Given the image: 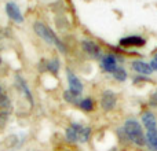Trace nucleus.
<instances>
[{
	"label": "nucleus",
	"instance_id": "obj_12",
	"mask_svg": "<svg viewBox=\"0 0 157 151\" xmlns=\"http://www.w3.org/2000/svg\"><path fill=\"white\" fill-rule=\"evenodd\" d=\"M146 139V147L150 151H157V128L153 131H146L145 133Z\"/></svg>",
	"mask_w": 157,
	"mask_h": 151
},
{
	"label": "nucleus",
	"instance_id": "obj_14",
	"mask_svg": "<svg viewBox=\"0 0 157 151\" xmlns=\"http://www.w3.org/2000/svg\"><path fill=\"white\" fill-rule=\"evenodd\" d=\"M77 106L83 111H92L94 110V100L91 98H84V99H80Z\"/></svg>",
	"mask_w": 157,
	"mask_h": 151
},
{
	"label": "nucleus",
	"instance_id": "obj_16",
	"mask_svg": "<svg viewBox=\"0 0 157 151\" xmlns=\"http://www.w3.org/2000/svg\"><path fill=\"white\" fill-rule=\"evenodd\" d=\"M46 69L48 72H51L52 74L58 73V70H59V61H58L57 58H54V59H50L48 62L46 63Z\"/></svg>",
	"mask_w": 157,
	"mask_h": 151
},
{
	"label": "nucleus",
	"instance_id": "obj_18",
	"mask_svg": "<svg viewBox=\"0 0 157 151\" xmlns=\"http://www.w3.org/2000/svg\"><path fill=\"white\" fill-rule=\"evenodd\" d=\"M63 99H65V102L68 103H72V105H78V102H80V99H78V96L76 95H73L71 91H65L63 92Z\"/></svg>",
	"mask_w": 157,
	"mask_h": 151
},
{
	"label": "nucleus",
	"instance_id": "obj_10",
	"mask_svg": "<svg viewBox=\"0 0 157 151\" xmlns=\"http://www.w3.org/2000/svg\"><path fill=\"white\" fill-rule=\"evenodd\" d=\"M131 68L134 69V72H136L138 74H142V76H150L153 73L150 65L144 62V61H134V62L131 63Z\"/></svg>",
	"mask_w": 157,
	"mask_h": 151
},
{
	"label": "nucleus",
	"instance_id": "obj_1",
	"mask_svg": "<svg viewBox=\"0 0 157 151\" xmlns=\"http://www.w3.org/2000/svg\"><path fill=\"white\" fill-rule=\"evenodd\" d=\"M123 132H124L125 138L134 143L138 147H145L146 146V139H145V133L142 129V125L139 121L134 118H130L124 122L123 125Z\"/></svg>",
	"mask_w": 157,
	"mask_h": 151
},
{
	"label": "nucleus",
	"instance_id": "obj_24",
	"mask_svg": "<svg viewBox=\"0 0 157 151\" xmlns=\"http://www.w3.org/2000/svg\"><path fill=\"white\" fill-rule=\"evenodd\" d=\"M3 94V92H2V88H0V95H2Z\"/></svg>",
	"mask_w": 157,
	"mask_h": 151
},
{
	"label": "nucleus",
	"instance_id": "obj_2",
	"mask_svg": "<svg viewBox=\"0 0 157 151\" xmlns=\"http://www.w3.org/2000/svg\"><path fill=\"white\" fill-rule=\"evenodd\" d=\"M33 29H35L36 35H37L41 40H44L46 43H48V44H54L57 36H55V33L51 30V28H48L46 24L37 21V22L33 24Z\"/></svg>",
	"mask_w": 157,
	"mask_h": 151
},
{
	"label": "nucleus",
	"instance_id": "obj_11",
	"mask_svg": "<svg viewBox=\"0 0 157 151\" xmlns=\"http://www.w3.org/2000/svg\"><path fill=\"white\" fill-rule=\"evenodd\" d=\"M142 125L145 127L146 131H153L157 128L156 116L152 113V111H145V113L142 114Z\"/></svg>",
	"mask_w": 157,
	"mask_h": 151
},
{
	"label": "nucleus",
	"instance_id": "obj_8",
	"mask_svg": "<svg viewBox=\"0 0 157 151\" xmlns=\"http://www.w3.org/2000/svg\"><path fill=\"white\" fill-rule=\"evenodd\" d=\"M83 127L84 125L77 124V122H73L71 127L66 128V131H65L66 140H68L69 143H77L78 142V133H80V131L83 129Z\"/></svg>",
	"mask_w": 157,
	"mask_h": 151
},
{
	"label": "nucleus",
	"instance_id": "obj_15",
	"mask_svg": "<svg viewBox=\"0 0 157 151\" xmlns=\"http://www.w3.org/2000/svg\"><path fill=\"white\" fill-rule=\"evenodd\" d=\"M112 74H113V77L116 78L117 81H120V83L125 81V80H127V77H128V74H127V72H125V69L120 68V66H117L116 70H114Z\"/></svg>",
	"mask_w": 157,
	"mask_h": 151
},
{
	"label": "nucleus",
	"instance_id": "obj_9",
	"mask_svg": "<svg viewBox=\"0 0 157 151\" xmlns=\"http://www.w3.org/2000/svg\"><path fill=\"white\" fill-rule=\"evenodd\" d=\"M146 44V40L141 36H128L120 40V46L123 47H142Z\"/></svg>",
	"mask_w": 157,
	"mask_h": 151
},
{
	"label": "nucleus",
	"instance_id": "obj_20",
	"mask_svg": "<svg viewBox=\"0 0 157 151\" xmlns=\"http://www.w3.org/2000/svg\"><path fill=\"white\" fill-rule=\"evenodd\" d=\"M149 105L152 106V107H157V89L155 92H153L152 95H150L149 98Z\"/></svg>",
	"mask_w": 157,
	"mask_h": 151
},
{
	"label": "nucleus",
	"instance_id": "obj_3",
	"mask_svg": "<svg viewBox=\"0 0 157 151\" xmlns=\"http://www.w3.org/2000/svg\"><path fill=\"white\" fill-rule=\"evenodd\" d=\"M66 78H68V84H69V91H71L73 95H76V96L80 98L81 92H83V89H84L83 83L78 80V77L71 70V69L66 70Z\"/></svg>",
	"mask_w": 157,
	"mask_h": 151
},
{
	"label": "nucleus",
	"instance_id": "obj_17",
	"mask_svg": "<svg viewBox=\"0 0 157 151\" xmlns=\"http://www.w3.org/2000/svg\"><path fill=\"white\" fill-rule=\"evenodd\" d=\"M90 136H91V128L83 127V129L78 133V142L80 143H86V142L90 140Z\"/></svg>",
	"mask_w": 157,
	"mask_h": 151
},
{
	"label": "nucleus",
	"instance_id": "obj_13",
	"mask_svg": "<svg viewBox=\"0 0 157 151\" xmlns=\"http://www.w3.org/2000/svg\"><path fill=\"white\" fill-rule=\"evenodd\" d=\"M17 81H18V85H19V88H21V91L25 94V96L29 99V102L30 103H33V98H32V94H30V91H29V88H28V85H26V83H25V80L21 77V76H17Z\"/></svg>",
	"mask_w": 157,
	"mask_h": 151
},
{
	"label": "nucleus",
	"instance_id": "obj_22",
	"mask_svg": "<svg viewBox=\"0 0 157 151\" xmlns=\"http://www.w3.org/2000/svg\"><path fill=\"white\" fill-rule=\"evenodd\" d=\"M155 59L157 61V52H156V55H155Z\"/></svg>",
	"mask_w": 157,
	"mask_h": 151
},
{
	"label": "nucleus",
	"instance_id": "obj_19",
	"mask_svg": "<svg viewBox=\"0 0 157 151\" xmlns=\"http://www.w3.org/2000/svg\"><path fill=\"white\" fill-rule=\"evenodd\" d=\"M10 105H11V102H10L7 95H4V94L0 95V109L7 111L8 109H10Z\"/></svg>",
	"mask_w": 157,
	"mask_h": 151
},
{
	"label": "nucleus",
	"instance_id": "obj_21",
	"mask_svg": "<svg viewBox=\"0 0 157 151\" xmlns=\"http://www.w3.org/2000/svg\"><path fill=\"white\" fill-rule=\"evenodd\" d=\"M149 65H150V68H152V70H153V72H157V61L155 59V58H153V59L150 61Z\"/></svg>",
	"mask_w": 157,
	"mask_h": 151
},
{
	"label": "nucleus",
	"instance_id": "obj_23",
	"mask_svg": "<svg viewBox=\"0 0 157 151\" xmlns=\"http://www.w3.org/2000/svg\"><path fill=\"white\" fill-rule=\"evenodd\" d=\"M2 62H3V61H2V57H0V65H2Z\"/></svg>",
	"mask_w": 157,
	"mask_h": 151
},
{
	"label": "nucleus",
	"instance_id": "obj_6",
	"mask_svg": "<svg viewBox=\"0 0 157 151\" xmlns=\"http://www.w3.org/2000/svg\"><path fill=\"white\" fill-rule=\"evenodd\" d=\"M6 13H7V17L11 19V21L17 22V24H22V22H24L22 13L15 3H13V2L7 3V4H6Z\"/></svg>",
	"mask_w": 157,
	"mask_h": 151
},
{
	"label": "nucleus",
	"instance_id": "obj_7",
	"mask_svg": "<svg viewBox=\"0 0 157 151\" xmlns=\"http://www.w3.org/2000/svg\"><path fill=\"white\" fill-rule=\"evenodd\" d=\"M101 68L108 73H113L117 68V57L114 54H106L101 58Z\"/></svg>",
	"mask_w": 157,
	"mask_h": 151
},
{
	"label": "nucleus",
	"instance_id": "obj_5",
	"mask_svg": "<svg viewBox=\"0 0 157 151\" xmlns=\"http://www.w3.org/2000/svg\"><path fill=\"white\" fill-rule=\"evenodd\" d=\"M81 47H83L84 52L87 55H90L94 59H101L102 58V51H101L99 46L92 40H83L81 41Z\"/></svg>",
	"mask_w": 157,
	"mask_h": 151
},
{
	"label": "nucleus",
	"instance_id": "obj_4",
	"mask_svg": "<svg viewBox=\"0 0 157 151\" xmlns=\"http://www.w3.org/2000/svg\"><path fill=\"white\" fill-rule=\"evenodd\" d=\"M116 103H117L116 94L113 91H110V89H106L102 94V96H101V107L105 111H112L116 107Z\"/></svg>",
	"mask_w": 157,
	"mask_h": 151
}]
</instances>
